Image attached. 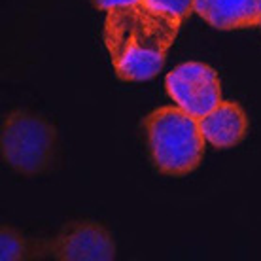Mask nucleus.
Instances as JSON below:
<instances>
[{
	"label": "nucleus",
	"instance_id": "f03ea898",
	"mask_svg": "<svg viewBox=\"0 0 261 261\" xmlns=\"http://www.w3.org/2000/svg\"><path fill=\"white\" fill-rule=\"evenodd\" d=\"M151 163L161 174L186 176L201 165L206 138L199 119L180 106H161L144 119Z\"/></svg>",
	"mask_w": 261,
	"mask_h": 261
},
{
	"label": "nucleus",
	"instance_id": "6e6552de",
	"mask_svg": "<svg viewBox=\"0 0 261 261\" xmlns=\"http://www.w3.org/2000/svg\"><path fill=\"white\" fill-rule=\"evenodd\" d=\"M51 257V241H31L15 229L2 225L0 229V259L19 261L33 257Z\"/></svg>",
	"mask_w": 261,
	"mask_h": 261
},
{
	"label": "nucleus",
	"instance_id": "20e7f679",
	"mask_svg": "<svg viewBox=\"0 0 261 261\" xmlns=\"http://www.w3.org/2000/svg\"><path fill=\"white\" fill-rule=\"evenodd\" d=\"M165 89L174 105L197 119L222 102V84L218 72L199 61H188L174 66L165 78Z\"/></svg>",
	"mask_w": 261,
	"mask_h": 261
},
{
	"label": "nucleus",
	"instance_id": "0eeeda50",
	"mask_svg": "<svg viewBox=\"0 0 261 261\" xmlns=\"http://www.w3.org/2000/svg\"><path fill=\"white\" fill-rule=\"evenodd\" d=\"M195 13L218 31L250 29L259 25L261 0H195Z\"/></svg>",
	"mask_w": 261,
	"mask_h": 261
},
{
	"label": "nucleus",
	"instance_id": "f257e3e1",
	"mask_svg": "<svg viewBox=\"0 0 261 261\" xmlns=\"http://www.w3.org/2000/svg\"><path fill=\"white\" fill-rule=\"evenodd\" d=\"M182 17L138 0L106 12L102 40L112 66L125 82H146L163 68Z\"/></svg>",
	"mask_w": 261,
	"mask_h": 261
},
{
	"label": "nucleus",
	"instance_id": "423d86ee",
	"mask_svg": "<svg viewBox=\"0 0 261 261\" xmlns=\"http://www.w3.org/2000/svg\"><path fill=\"white\" fill-rule=\"evenodd\" d=\"M206 142L216 148H231L244 140L248 133V116L239 102L222 100L220 105L199 118Z\"/></svg>",
	"mask_w": 261,
	"mask_h": 261
},
{
	"label": "nucleus",
	"instance_id": "9d476101",
	"mask_svg": "<svg viewBox=\"0 0 261 261\" xmlns=\"http://www.w3.org/2000/svg\"><path fill=\"white\" fill-rule=\"evenodd\" d=\"M129 2H138V0H91L93 6L102 12H108L110 8L119 6V4H129Z\"/></svg>",
	"mask_w": 261,
	"mask_h": 261
},
{
	"label": "nucleus",
	"instance_id": "7ed1b4c3",
	"mask_svg": "<svg viewBox=\"0 0 261 261\" xmlns=\"http://www.w3.org/2000/svg\"><path fill=\"white\" fill-rule=\"evenodd\" d=\"M57 146V133L46 118L29 110H12L2 121V159L23 174H42L49 169Z\"/></svg>",
	"mask_w": 261,
	"mask_h": 261
},
{
	"label": "nucleus",
	"instance_id": "9b49d317",
	"mask_svg": "<svg viewBox=\"0 0 261 261\" xmlns=\"http://www.w3.org/2000/svg\"><path fill=\"white\" fill-rule=\"evenodd\" d=\"M257 27H259V29H261V19H259V25H257Z\"/></svg>",
	"mask_w": 261,
	"mask_h": 261
},
{
	"label": "nucleus",
	"instance_id": "1a4fd4ad",
	"mask_svg": "<svg viewBox=\"0 0 261 261\" xmlns=\"http://www.w3.org/2000/svg\"><path fill=\"white\" fill-rule=\"evenodd\" d=\"M151 6L161 8V10H167V12H172L180 15L182 19H188L191 13L195 12V0H144Z\"/></svg>",
	"mask_w": 261,
	"mask_h": 261
},
{
	"label": "nucleus",
	"instance_id": "39448f33",
	"mask_svg": "<svg viewBox=\"0 0 261 261\" xmlns=\"http://www.w3.org/2000/svg\"><path fill=\"white\" fill-rule=\"evenodd\" d=\"M51 257L61 261H110L116 257V242L102 223L76 220L63 225L51 239Z\"/></svg>",
	"mask_w": 261,
	"mask_h": 261
}]
</instances>
